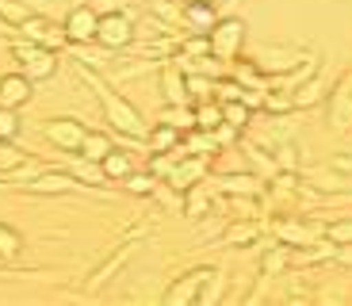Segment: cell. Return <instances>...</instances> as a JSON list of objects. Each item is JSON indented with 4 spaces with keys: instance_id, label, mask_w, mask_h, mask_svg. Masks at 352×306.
I'll return each mask as SVG.
<instances>
[{
    "instance_id": "603a6c76",
    "label": "cell",
    "mask_w": 352,
    "mask_h": 306,
    "mask_svg": "<svg viewBox=\"0 0 352 306\" xmlns=\"http://www.w3.org/2000/svg\"><path fill=\"white\" fill-rule=\"evenodd\" d=\"M283 264H287V249H283V245L264 256V272H276V268H283Z\"/></svg>"
},
{
    "instance_id": "4fadbf2b",
    "label": "cell",
    "mask_w": 352,
    "mask_h": 306,
    "mask_svg": "<svg viewBox=\"0 0 352 306\" xmlns=\"http://www.w3.org/2000/svg\"><path fill=\"white\" fill-rule=\"evenodd\" d=\"M184 16L192 19L195 27H211V23H219V19H214V8L207 4V0H192V4L184 8Z\"/></svg>"
},
{
    "instance_id": "3957f363",
    "label": "cell",
    "mask_w": 352,
    "mask_h": 306,
    "mask_svg": "<svg viewBox=\"0 0 352 306\" xmlns=\"http://www.w3.org/2000/svg\"><path fill=\"white\" fill-rule=\"evenodd\" d=\"M241 39H245V23H241V19H222V23H214L211 50L219 54V58H230V54L241 46Z\"/></svg>"
},
{
    "instance_id": "30bf717a",
    "label": "cell",
    "mask_w": 352,
    "mask_h": 306,
    "mask_svg": "<svg viewBox=\"0 0 352 306\" xmlns=\"http://www.w3.org/2000/svg\"><path fill=\"white\" fill-rule=\"evenodd\" d=\"M107 149H111V142L104 138V134H85V142H80V157L85 161H104L107 157Z\"/></svg>"
},
{
    "instance_id": "7c38bea8",
    "label": "cell",
    "mask_w": 352,
    "mask_h": 306,
    "mask_svg": "<svg viewBox=\"0 0 352 306\" xmlns=\"http://www.w3.org/2000/svg\"><path fill=\"white\" fill-rule=\"evenodd\" d=\"M19 31H23L27 39H31V43H38V46H46V43H58V39H50V23H46V19H31L27 16L23 23H19Z\"/></svg>"
},
{
    "instance_id": "ac0fdd59",
    "label": "cell",
    "mask_w": 352,
    "mask_h": 306,
    "mask_svg": "<svg viewBox=\"0 0 352 306\" xmlns=\"http://www.w3.org/2000/svg\"><path fill=\"white\" fill-rule=\"evenodd\" d=\"M19 165H23V153L8 142H0V168H19Z\"/></svg>"
},
{
    "instance_id": "2e32d148",
    "label": "cell",
    "mask_w": 352,
    "mask_h": 306,
    "mask_svg": "<svg viewBox=\"0 0 352 306\" xmlns=\"http://www.w3.org/2000/svg\"><path fill=\"white\" fill-rule=\"evenodd\" d=\"M222 119H226L230 127H245V122H249V107L241 104V100H238V104H226V107H222Z\"/></svg>"
},
{
    "instance_id": "d4e9b609",
    "label": "cell",
    "mask_w": 352,
    "mask_h": 306,
    "mask_svg": "<svg viewBox=\"0 0 352 306\" xmlns=\"http://www.w3.org/2000/svg\"><path fill=\"white\" fill-rule=\"evenodd\" d=\"M261 104L268 107V111H291V107H295L291 96H268V100H261Z\"/></svg>"
},
{
    "instance_id": "6da1fadb",
    "label": "cell",
    "mask_w": 352,
    "mask_h": 306,
    "mask_svg": "<svg viewBox=\"0 0 352 306\" xmlns=\"http://www.w3.org/2000/svg\"><path fill=\"white\" fill-rule=\"evenodd\" d=\"M214 280H219L214 268H195V272H188L184 280H176V287L165 298L168 303H214L219 298V291L211 287Z\"/></svg>"
},
{
    "instance_id": "83f0119b",
    "label": "cell",
    "mask_w": 352,
    "mask_h": 306,
    "mask_svg": "<svg viewBox=\"0 0 352 306\" xmlns=\"http://www.w3.org/2000/svg\"><path fill=\"white\" fill-rule=\"evenodd\" d=\"M230 241H253V226H241V230H234V234H230Z\"/></svg>"
},
{
    "instance_id": "e0dca14e",
    "label": "cell",
    "mask_w": 352,
    "mask_h": 306,
    "mask_svg": "<svg viewBox=\"0 0 352 306\" xmlns=\"http://www.w3.org/2000/svg\"><path fill=\"white\" fill-rule=\"evenodd\" d=\"M222 122V107H203V111H195V127L199 131H214Z\"/></svg>"
},
{
    "instance_id": "9c48e42d",
    "label": "cell",
    "mask_w": 352,
    "mask_h": 306,
    "mask_svg": "<svg viewBox=\"0 0 352 306\" xmlns=\"http://www.w3.org/2000/svg\"><path fill=\"white\" fill-rule=\"evenodd\" d=\"M100 165H104V176H111V180H126L131 176V157L123 149H107V157Z\"/></svg>"
},
{
    "instance_id": "8992f818",
    "label": "cell",
    "mask_w": 352,
    "mask_h": 306,
    "mask_svg": "<svg viewBox=\"0 0 352 306\" xmlns=\"http://www.w3.org/2000/svg\"><path fill=\"white\" fill-rule=\"evenodd\" d=\"M85 127L73 119H54L46 122V138L54 142V146H62V149H80V142H85Z\"/></svg>"
},
{
    "instance_id": "ffe728a7",
    "label": "cell",
    "mask_w": 352,
    "mask_h": 306,
    "mask_svg": "<svg viewBox=\"0 0 352 306\" xmlns=\"http://www.w3.org/2000/svg\"><path fill=\"white\" fill-rule=\"evenodd\" d=\"M326 237H329V241H352V219H341V222H333V226H329L326 230Z\"/></svg>"
},
{
    "instance_id": "7a4b0ae2",
    "label": "cell",
    "mask_w": 352,
    "mask_h": 306,
    "mask_svg": "<svg viewBox=\"0 0 352 306\" xmlns=\"http://www.w3.org/2000/svg\"><path fill=\"white\" fill-rule=\"evenodd\" d=\"M16 61H23L27 73H31L35 80H43V77H50V73H54V50H50V46H38V43L16 46Z\"/></svg>"
},
{
    "instance_id": "4316f807",
    "label": "cell",
    "mask_w": 352,
    "mask_h": 306,
    "mask_svg": "<svg viewBox=\"0 0 352 306\" xmlns=\"http://www.w3.org/2000/svg\"><path fill=\"white\" fill-rule=\"evenodd\" d=\"M203 210H207V195L195 192V195H192V215H203Z\"/></svg>"
},
{
    "instance_id": "8fae6325",
    "label": "cell",
    "mask_w": 352,
    "mask_h": 306,
    "mask_svg": "<svg viewBox=\"0 0 352 306\" xmlns=\"http://www.w3.org/2000/svg\"><path fill=\"white\" fill-rule=\"evenodd\" d=\"M31 188L50 195V192H69V188H77V180H73V176H62V173H46V176H38Z\"/></svg>"
},
{
    "instance_id": "484cf974",
    "label": "cell",
    "mask_w": 352,
    "mask_h": 306,
    "mask_svg": "<svg viewBox=\"0 0 352 306\" xmlns=\"http://www.w3.org/2000/svg\"><path fill=\"white\" fill-rule=\"evenodd\" d=\"M0 16H8V19H16V23H23V12L16 8V4H12V0H0Z\"/></svg>"
},
{
    "instance_id": "cb8c5ba5",
    "label": "cell",
    "mask_w": 352,
    "mask_h": 306,
    "mask_svg": "<svg viewBox=\"0 0 352 306\" xmlns=\"http://www.w3.org/2000/svg\"><path fill=\"white\" fill-rule=\"evenodd\" d=\"M126 188H131L134 195H146L153 188V180H150V176H126Z\"/></svg>"
},
{
    "instance_id": "5bb4252c",
    "label": "cell",
    "mask_w": 352,
    "mask_h": 306,
    "mask_svg": "<svg viewBox=\"0 0 352 306\" xmlns=\"http://www.w3.org/2000/svg\"><path fill=\"white\" fill-rule=\"evenodd\" d=\"M19 131V119H16V107H0V142H12Z\"/></svg>"
},
{
    "instance_id": "f1b7e54d",
    "label": "cell",
    "mask_w": 352,
    "mask_h": 306,
    "mask_svg": "<svg viewBox=\"0 0 352 306\" xmlns=\"http://www.w3.org/2000/svg\"><path fill=\"white\" fill-rule=\"evenodd\" d=\"M188 50H192V54H207V50H211V43H207V39H192Z\"/></svg>"
},
{
    "instance_id": "9a60e30c",
    "label": "cell",
    "mask_w": 352,
    "mask_h": 306,
    "mask_svg": "<svg viewBox=\"0 0 352 306\" xmlns=\"http://www.w3.org/2000/svg\"><path fill=\"white\" fill-rule=\"evenodd\" d=\"M176 127H168V122H161L157 127V134H153V153H165V149H173L176 146Z\"/></svg>"
},
{
    "instance_id": "d6986e66",
    "label": "cell",
    "mask_w": 352,
    "mask_h": 306,
    "mask_svg": "<svg viewBox=\"0 0 352 306\" xmlns=\"http://www.w3.org/2000/svg\"><path fill=\"white\" fill-rule=\"evenodd\" d=\"M226 192H256V180L253 176H222Z\"/></svg>"
},
{
    "instance_id": "5b68a950",
    "label": "cell",
    "mask_w": 352,
    "mask_h": 306,
    "mask_svg": "<svg viewBox=\"0 0 352 306\" xmlns=\"http://www.w3.org/2000/svg\"><path fill=\"white\" fill-rule=\"evenodd\" d=\"M65 35H69L73 43H88V39H96V8H88V4L73 8L69 16H65Z\"/></svg>"
},
{
    "instance_id": "52a82bcc",
    "label": "cell",
    "mask_w": 352,
    "mask_h": 306,
    "mask_svg": "<svg viewBox=\"0 0 352 306\" xmlns=\"http://www.w3.org/2000/svg\"><path fill=\"white\" fill-rule=\"evenodd\" d=\"M96 88H100V96H104L107 111H111L115 127H123L126 134H142V131H146V127H142V119H138V115H134L131 107H123V104H119V100H115V96H111V92H107L104 85H100V80H96Z\"/></svg>"
},
{
    "instance_id": "ba28073f",
    "label": "cell",
    "mask_w": 352,
    "mask_h": 306,
    "mask_svg": "<svg viewBox=\"0 0 352 306\" xmlns=\"http://www.w3.org/2000/svg\"><path fill=\"white\" fill-rule=\"evenodd\" d=\"M27 100H31V80L27 77H16V73H12V77L0 80V104L4 107H19V104H27Z\"/></svg>"
},
{
    "instance_id": "7402d4cb",
    "label": "cell",
    "mask_w": 352,
    "mask_h": 306,
    "mask_svg": "<svg viewBox=\"0 0 352 306\" xmlns=\"http://www.w3.org/2000/svg\"><path fill=\"white\" fill-rule=\"evenodd\" d=\"M0 253H19V234L16 230H8V226H0Z\"/></svg>"
},
{
    "instance_id": "277c9868",
    "label": "cell",
    "mask_w": 352,
    "mask_h": 306,
    "mask_svg": "<svg viewBox=\"0 0 352 306\" xmlns=\"http://www.w3.org/2000/svg\"><path fill=\"white\" fill-rule=\"evenodd\" d=\"M131 19L123 16V12H111V16L96 19V39L104 46H126V39H131Z\"/></svg>"
},
{
    "instance_id": "44dd1931",
    "label": "cell",
    "mask_w": 352,
    "mask_h": 306,
    "mask_svg": "<svg viewBox=\"0 0 352 306\" xmlns=\"http://www.w3.org/2000/svg\"><path fill=\"white\" fill-rule=\"evenodd\" d=\"M161 122H168V127H176V131H180V127H195V111H165V119Z\"/></svg>"
}]
</instances>
